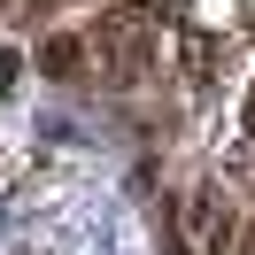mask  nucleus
Masks as SVG:
<instances>
[{
	"mask_svg": "<svg viewBox=\"0 0 255 255\" xmlns=\"http://www.w3.org/2000/svg\"><path fill=\"white\" fill-rule=\"evenodd\" d=\"M47 78H78V39H54L47 47Z\"/></svg>",
	"mask_w": 255,
	"mask_h": 255,
	"instance_id": "nucleus-1",
	"label": "nucleus"
}]
</instances>
